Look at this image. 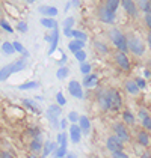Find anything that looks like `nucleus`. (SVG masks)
I'll list each match as a JSON object with an SVG mask.
<instances>
[{"label":"nucleus","instance_id":"obj_21","mask_svg":"<svg viewBox=\"0 0 151 158\" xmlns=\"http://www.w3.org/2000/svg\"><path fill=\"white\" fill-rule=\"evenodd\" d=\"M83 47H85V42L83 41H79V39H74V41H71L68 44V48H70V51L73 54H74L76 51H79V50H83Z\"/></svg>","mask_w":151,"mask_h":158},{"label":"nucleus","instance_id":"obj_25","mask_svg":"<svg viewBox=\"0 0 151 158\" xmlns=\"http://www.w3.org/2000/svg\"><path fill=\"white\" fill-rule=\"evenodd\" d=\"M30 149H32L33 152H39V151L42 149L41 134H39V135H37V137H33V140H32V143H30Z\"/></svg>","mask_w":151,"mask_h":158},{"label":"nucleus","instance_id":"obj_2","mask_svg":"<svg viewBox=\"0 0 151 158\" xmlns=\"http://www.w3.org/2000/svg\"><path fill=\"white\" fill-rule=\"evenodd\" d=\"M110 39H112L113 45L119 50V51L126 53L127 50H128V47H127V38L124 36L118 29H112V30H110Z\"/></svg>","mask_w":151,"mask_h":158},{"label":"nucleus","instance_id":"obj_53","mask_svg":"<svg viewBox=\"0 0 151 158\" xmlns=\"http://www.w3.org/2000/svg\"><path fill=\"white\" fill-rule=\"evenodd\" d=\"M27 3H33V2H37V0H26Z\"/></svg>","mask_w":151,"mask_h":158},{"label":"nucleus","instance_id":"obj_19","mask_svg":"<svg viewBox=\"0 0 151 158\" xmlns=\"http://www.w3.org/2000/svg\"><path fill=\"white\" fill-rule=\"evenodd\" d=\"M39 12L42 14V15H45V17H56L58 15V9L54 8V6H41L39 8Z\"/></svg>","mask_w":151,"mask_h":158},{"label":"nucleus","instance_id":"obj_31","mask_svg":"<svg viewBox=\"0 0 151 158\" xmlns=\"http://www.w3.org/2000/svg\"><path fill=\"white\" fill-rule=\"evenodd\" d=\"M71 36L74 38V39H79V41H86L88 39V36H86V33H83V32H80V30H73L71 32Z\"/></svg>","mask_w":151,"mask_h":158},{"label":"nucleus","instance_id":"obj_47","mask_svg":"<svg viewBox=\"0 0 151 158\" xmlns=\"http://www.w3.org/2000/svg\"><path fill=\"white\" fill-rule=\"evenodd\" d=\"M67 119H62V121H61V128H62V130H65V128H67Z\"/></svg>","mask_w":151,"mask_h":158},{"label":"nucleus","instance_id":"obj_46","mask_svg":"<svg viewBox=\"0 0 151 158\" xmlns=\"http://www.w3.org/2000/svg\"><path fill=\"white\" fill-rule=\"evenodd\" d=\"M0 158H12V155H11L9 152H2V154H0Z\"/></svg>","mask_w":151,"mask_h":158},{"label":"nucleus","instance_id":"obj_29","mask_svg":"<svg viewBox=\"0 0 151 158\" xmlns=\"http://www.w3.org/2000/svg\"><path fill=\"white\" fill-rule=\"evenodd\" d=\"M2 51H3L5 54H8V56H11V54L15 53V50H14L11 42H3V44H2Z\"/></svg>","mask_w":151,"mask_h":158},{"label":"nucleus","instance_id":"obj_28","mask_svg":"<svg viewBox=\"0 0 151 158\" xmlns=\"http://www.w3.org/2000/svg\"><path fill=\"white\" fill-rule=\"evenodd\" d=\"M37 87H39L38 81H27V83H23V85L18 86L20 90H30V89H37Z\"/></svg>","mask_w":151,"mask_h":158},{"label":"nucleus","instance_id":"obj_54","mask_svg":"<svg viewBox=\"0 0 151 158\" xmlns=\"http://www.w3.org/2000/svg\"><path fill=\"white\" fill-rule=\"evenodd\" d=\"M27 158H37V157H33V155H30V157H27Z\"/></svg>","mask_w":151,"mask_h":158},{"label":"nucleus","instance_id":"obj_30","mask_svg":"<svg viewBox=\"0 0 151 158\" xmlns=\"http://www.w3.org/2000/svg\"><path fill=\"white\" fill-rule=\"evenodd\" d=\"M68 74H70V69H68L67 66H61V68L58 69V73H56V77H58L59 80H63V78H67Z\"/></svg>","mask_w":151,"mask_h":158},{"label":"nucleus","instance_id":"obj_14","mask_svg":"<svg viewBox=\"0 0 151 158\" xmlns=\"http://www.w3.org/2000/svg\"><path fill=\"white\" fill-rule=\"evenodd\" d=\"M121 3H123V6H124V9H126L127 12L130 14V15H136L138 14V8H136V3L133 2V0H119Z\"/></svg>","mask_w":151,"mask_h":158},{"label":"nucleus","instance_id":"obj_48","mask_svg":"<svg viewBox=\"0 0 151 158\" xmlns=\"http://www.w3.org/2000/svg\"><path fill=\"white\" fill-rule=\"evenodd\" d=\"M144 75L150 78V77H151V71H148V69H145V71H144Z\"/></svg>","mask_w":151,"mask_h":158},{"label":"nucleus","instance_id":"obj_51","mask_svg":"<svg viewBox=\"0 0 151 158\" xmlns=\"http://www.w3.org/2000/svg\"><path fill=\"white\" fill-rule=\"evenodd\" d=\"M65 158H77L74 155V154H67V155H65Z\"/></svg>","mask_w":151,"mask_h":158},{"label":"nucleus","instance_id":"obj_49","mask_svg":"<svg viewBox=\"0 0 151 158\" xmlns=\"http://www.w3.org/2000/svg\"><path fill=\"white\" fill-rule=\"evenodd\" d=\"M140 158H151L150 152H144V154H142V157H140Z\"/></svg>","mask_w":151,"mask_h":158},{"label":"nucleus","instance_id":"obj_39","mask_svg":"<svg viewBox=\"0 0 151 158\" xmlns=\"http://www.w3.org/2000/svg\"><path fill=\"white\" fill-rule=\"evenodd\" d=\"M139 5H140V8L145 11V12H148L150 11V3H148V0H139Z\"/></svg>","mask_w":151,"mask_h":158},{"label":"nucleus","instance_id":"obj_6","mask_svg":"<svg viewBox=\"0 0 151 158\" xmlns=\"http://www.w3.org/2000/svg\"><path fill=\"white\" fill-rule=\"evenodd\" d=\"M59 116H61V107L59 106H50L47 109V119L51 122V125L56 128L58 122H59Z\"/></svg>","mask_w":151,"mask_h":158},{"label":"nucleus","instance_id":"obj_55","mask_svg":"<svg viewBox=\"0 0 151 158\" xmlns=\"http://www.w3.org/2000/svg\"><path fill=\"white\" fill-rule=\"evenodd\" d=\"M0 15H2V11H0Z\"/></svg>","mask_w":151,"mask_h":158},{"label":"nucleus","instance_id":"obj_1","mask_svg":"<svg viewBox=\"0 0 151 158\" xmlns=\"http://www.w3.org/2000/svg\"><path fill=\"white\" fill-rule=\"evenodd\" d=\"M24 68H26V59H20V60L14 62V63H9V65L3 66V68L0 69V81L9 78L12 74L23 71Z\"/></svg>","mask_w":151,"mask_h":158},{"label":"nucleus","instance_id":"obj_33","mask_svg":"<svg viewBox=\"0 0 151 158\" xmlns=\"http://www.w3.org/2000/svg\"><path fill=\"white\" fill-rule=\"evenodd\" d=\"M56 101H58V106H59V107H63V106L67 104V99H65L62 92H58V94H56Z\"/></svg>","mask_w":151,"mask_h":158},{"label":"nucleus","instance_id":"obj_32","mask_svg":"<svg viewBox=\"0 0 151 158\" xmlns=\"http://www.w3.org/2000/svg\"><path fill=\"white\" fill-rule=\"evenodd\" d=\"M23 104H24L27 109H30L32 111H38V107H37V104L32 101V99H23Z\"/></svg>","mask_w":151,"mask_h":158},{"label":"nucleus","instance_id":"obj_24","mask_svg":"<svg viewBox=\"0 0 151 158\" xmlns=\"http://www.w3.org/2000/svg\"><path fill=\"white\" fill-rule=\"evenodd\" d=\"M150 135H148V133L147 131H139L138 133V142L140 143L142 146H148L150 145Z\"/></svg>","mask_w":151,"mask_h":158},{"label":"nucleus","instance_id":"obj_13","mask_svg":"<svg viewBox=\"0 0 151 158\" xmlns=\"http://www.w3.org/2000/svg\"><path fill=\"white\" fill-rule=\"evenodd\" d=\"M70 139L73 143H79L80 139H82V131H80V127L77 123H73L70 127Z\"/></svg>","mask_w":151,"mask_h":158},{"label":"nucleus","instance_id":"obj_45","mask_svg":"<svg viewBox=\"0 0 151 158\" xmlns=\"http://www.w3.org/2000/svg\"><path fill=\"white\" fill-rule=\"evenodd\" d=\"M95 47H97V50H100L103 53H107V47H104L101 42H95Z\"/></svg>","mask_w":151,"mask_h":158},{"label":"nucleus","instance_id":"obj_56","mask_svg":"<svg viewBox=\"0 0 151 158\" xmlns=\"http://www.w3.org/2000/svg\"><path fill=\"white\" fill-rule=\"evenodd\" d=\"M150 2H151V0H150Z\"/></svg>","mask_w":151,"mask_h":158},{"label":"nucleus","instance_id":"obj_20","mask_svg":"<svg viewBox=\"0 0 151 158\" xmlns=\"http://www.w3.org/2000/svg\"><path fill=\"white\" fill-rule=\"evenodd\" d=\"M73 24H74V18H71V17L63 21V35H65V36H71Z\"/></svg>","mask_w":151,"mask_h":158},{"label":"nucleus","instance_id":"obj_34","mask_svg":"<svg viewBox=\"0 0 151 158\" xmlns=\"http://www.w3.org/2000/svg\"><path fill=\"white\" fill-rule=\"evenodd\" d=\"M80 73L85 74V75H88V74L91 73V65L86 63V62H82V63H80Z\"/></svg>","mask_w":151,"mask_h":158},{"label":"nucleus","instance_id":"obj_5","mask_svg":"<svg viewBox=\"0 0 151 158\" xmlns=\"http://www.w3.org/2000/svg\"><path fill=\"white\" fill-rule=\"evenodd\" d=\"M127 47L132 50L136 56H142V54H144V50H145L144 48V44L139 41V38L133 36V35L127 39Z\"/></svg>","mask_w":151,"mask_h":158},{"label":"nucleus","instance_id":"obj_12","mask_svg":"<svg viewBox=\"0 0 151 158\" xmlns=\"http://www.w3.org/2000/svg\"><path fill=\"white\" fill-rule=\"evenodd\" d=\"M49 41H50V48H49V54H53L56 48H58V44H59V30H58V27H54L53 29V33H51V38H49Z\"/></svg>","mask_w":151,"mask_h":158},{"label":"nucleus","instance_id":"obj_17","mask_svg":"<svg viewBox=\"0 0 151 158\" xmlns=\"http://www.w3.org/2000/svg\"><path fill=\"white\" fill-rule=\"evenodd\" d=\"M97 81H98V75L97 74H88V75H85L82 85L89 89V87H94V86L97 85Z\"/></svg>","mask_w":151,"mask_h":158},{"label":"nucleus","instance_id":"obj_3","mask_svg":"<svg viewBox=\"0 0 151 158\" xmlns=\"http://www.w3.org/2000/svg\"><path fill=\"white\" fill-rule=\"evenodd\" d=\"M67 134L65 133H61L58 135V148L54 151V158H63L67 155Z\"/></svg>","mask_w":151,"mask_h":158},{"label":"nucleus","instance_id":"obj_26","mask_svg":"<svg viewBox=\"0 0 151 158\" xmlns=\"http://www.w3.org/2000/svg\"><path fill=\"white\" fill-rule=\"evenodd\" d=\"M41 24L44 26V27H47V29H54V27H58L56 21H54L53 18H50V17H42V18H41Z\"/></svg>","mask_w":151,"mask_h":158},{"label":"nucleus","instance_id":"obj_10","mask_svg":"<svg viewBox=\"0 0 151 158\" xmlns=\"http://www.w3.org/2000/svg\"><path fill=\"white\" fill-rule=\"evenodd\" d=\"M115 135L123 142V143H126L130 140V135H128V131H127V128L123 125V123H116L115 125Z\"/></svg>","mask_w":151,"mask_h":158},{"label":"nucleus","instance_id":"obj_37","mask_svg":"<svg viewBox=\"0 0 151 158\" xmlns=\"http://www.w3.org/2000/svg\"><path fill=\"white\" fill-rule=\"evenodd\" d=\"M12 47H14V50H15L17 53H23V54L26 53L24 47H23V45H21V44H20L18 41H15V42H12Z\"/></svg>","mask_w":151,"mask_h":158},{"label":"nucleus","instance_id":"obj_7","mask_svg":"<svg viewBox=\"0 0 151 158\" xmlns=\"http://www.w3.org/2000/svg\"><path fill=\"white\" fill-rule=\"evenodd\" d=\"M106 146H107V149H109L110 152H118V151H123L124 143H123L116 135H112V137H109V139H107Z\"/></svg>","mask_w":151,"mask_h":158},{"label":"nucleus","instance_id":"obj_8","mask_svg":"<svg viewBox=\"0 0 151 158\" xmlns=\"http://www.w3.org/2000/svg\"><path fill=\"white\" fill-rule=\"evenodd\" d=\"M68 90H70V94H71L74 98H79V99L83 98V89H82V85H80L79 81H76V80H71V81L68 83Z\"/></svg>","mask_w":151,"mask_h":158},{"label":"nucleus","instance_id":"obj_43","mask_svg":"<svg viewBox=\"0 0 151 158\" xmlns=\"http://www.w3.org/2000/svg\"><path fill=\"white\" fill-rule=\"evenodd\" d=\"M135 81H136V85H138L139 89H144V87L147 86V83H145V80H144V78H136Z\"/></svg>","mask_w":151,"mask_h":158},{"label":"nucleus","instance_id":"obj_41","mask_svg":"<svg viewBox=\"0 0 151 158\" xmlns=\"http://www.w3.org/2000/svg\"><path fill=\"white\" fill-rule=\"evenodd\" d=\"M17 30L21 32V33H26V32H27V24L23 23V21H20V23L17 24Z\"/></svg>","mask_w":151,"mask_h":158},{"label":"nucleus","instance_id":"obj_38","mask_svg":"<svg viewBox=\"0 0 151 158\" xmlns=\"http://www.w3.org/2000/svg\"><path fill=\"white\" fill-rule=\"evenodd\" d=\"M124 121L127 122V123H135V116L130 113V111H124Z\"/></svg>","mask_w":151,"mask_h":158},{"label":"nucleus","instance_id":"obj_40","mask_svg":"<svg viewBox=\"0 0 151 158\" xmlns=\"http://www.w3.org/2000/svg\"><path fill=\"white\" fill-rule=\"evenodd\" d=\"M0 27H2V29H5V30H6L8 33H12V27L8 24V23H6L5 20H2V21H0Z\"/></svg>","mask_w":151,"mask_h":158},{"label":"nucleus","instance_id":"obj_4","mask_svg":"<svg viewBox=\"0 0 151 158\" xmlns=\"http://www.w3.org/2000/svg\"><path fill=\"white\" fill-rule=\"evenodd\" d=\"M107 98H109V109H112V110H119L121 109V106H123V99H121V97H119L118 90H115V89L107 90Z\"/></svg>","mask_w":151,"mask_h":158},{"label":"nucleus","instance_id":"obj_23","mask_svg":"<svg viewBox=\"0 0 151 158\" xmlns=\"http://www.w3.org/2000/svg\"><path fill=\"white\" fill-rule=\"evenodd\" d=\"M56 151V143H53V142H47L44 148H42V157H49L51 152H54Z\"/></svg>","mask_w":151,"mask_h":158},{"label":"nucleus","instance_id":"obj_16","mask_svg":"<svg viewBox=\"0 0 151 158\" xmlns=\"http://www.w3.org/2000/svg\"><path fill=\"white\" fill-rule=\"evenodd\" d=\"M79 127H80V131L82 134H89L91 131V122L86 116H79Z\"/></svg>","mask_w":151,"mask_h":158},{"label":"nucleus","instance_id":"obj_50","mask_svg":"<svg viewBox=\"0 0 151 158\" xmlns=\"http://www.w3.org/2000/svg\"><path fill=\"white\" fill-rule=\"evenodd\" d=\"M148 47H150V50H151V32L148 33Z\"/></svg>","mask_w":151,"mask_h":158},{"label":"nucleus","instance_id":"obj_22","mask_svg":"<svg viewBox=\"0 0 151 158\" xmlns=\"http://www.w3.org/2000/svg\"><path fill=\"white\" fill-rule=\"evenodd\" d=\"M126 90L128 94H132V95H138L139 87H138V85H136V81H135V80H128L126 83Z\"/></svg>","mask_w":151,"mask_h":158},{"label":"nucleus","instance_id":"obj_27","mask_svg":"<svg viewBox=\"0 0 151 158\" xmlns=\"http://www.w3.org/2000/svg\"><path fill=\"white\" fill-rule=\"evenodd\" d=\"M118 6H119V0H106V9L112 14L116 12Z\"/></svg>","mask_w":151,"mask_h":158},{"label":"nucleus","instance_id":"obj_15","mask_svg":"<svg viewBox=\"0 0 151 158\" xmlns=\"http://www.w3.org/2000/svg\"><path fill=\"white\" fill-rule=\"evenodd\" d=\"M98 106L101 110H109V98H107V92L106 90H100L98 92Z\"/></svg>","mask_w":151,"mask_h":158},{"label":"nucleus","instance_id":"obj_52","mask_svg":"<svg viewBox=\"0 0 151 158\" xmlns=\"http://www.w3.org/2000/svg\"><path fill=\"white\" fill-rule=\"evenodd\" d=\"M70 5H73V6H79V2H77V0H73Z\"/></svg>","mask_w":151,"mask_h":158},{"label":"nucleus","instance_id":"obj_18","mask_svg":"<svg viewBox=\"0 0 151 158\" xmlns=\"http://www.w3.org/2000/svg\"><path fill=\"white\" fill-rule=\"evenodd\" d=\"M139 118H140V121H142L144 128H147V130L151 131V118L148 116V113H147L145 110H139Z\"/></svg>","mask_w":151,"mask_h":158},{"label":"nucleus","instance_id":"obj_42","mask_svg":"<svg viewBox=\"0 0 151 158\" xmlns=\"http://www.w3.org/2000/svg\"><path fill=\"white\" fill-rule=\"evenodd\" d=\"M112 158H130L127 154H124L123 151H118V152H112Z\"/></svg>","mask_w":151,"mask_h":158},{"label":"nucleus","instance_id":"obj_36","mask_svg":"<svg viewBox=\"0 0 151 158\" xmlns=\"http://www.w3.org/2000/svg\"><path fill=\"white\" fill-rule=\"evenodd\" d=\"M67 121H70L71 123H76V122L79 121V113H77V111H70V113H68Z\"/></svg>","mask_w":151,"mask_h":158},{"label":"nucleus","instance_id":"obj_11","mask_svg":"<svg viewBox=\"0 0 151 158\" xmlns=\"http://www.w3.org/2000/svg\"><path fill=\"white\" fill-rule=\"evenodd\" d=\"M98 17L103 23H107V24H112L115 21V14H112L110 11L106 9V6H101L100 11H98Z\"/></svg>","mask_w":151,"mask_h":158},{"label":"nucleus","instance_id":"obj_44","mask_svg":"<svg viewBox=\"0 0 151 158\" xmlns=\"http://www.w3.org/2000/svg\"><path fill=\"white\" fill-rule=\"evenodd\" d=\"M145 23H147V26L151 29V11H148V12L145 14Z\"/></svg>","mask_w":151,"mask_h":158},{"label":"nucleus","instance_id":"obj_9","mask_svg":"<svg viewBox=\"0 0 151 158\" xmlns=\"http://www.w3.org/2000/svg\"><path fill=\"white\" fill-rule=\"evenodd\" d=\"M115 62H116V65H118L121 69H124V71H128V69H130V60H128V57L126 56V53H123V51L116 53V54H115Z\"/></svg>","mask_w":151,"mask_h":158},{"label":"nucleus","instance_id":"obj_35","mask_svg":"<svg viewBox=\"0 0 151 158\" xmlns=\"http://www.w3.org/2000/svg\"><path fill=\"white\" fill-rule=\"evenodd\" d=\"M74 56H76V59L80 62V63H82V62H85V59H86V53H85L83 50H79V51H76Z\"/></svg>","mask_w":151,"mask_h":158}]
</instances>
